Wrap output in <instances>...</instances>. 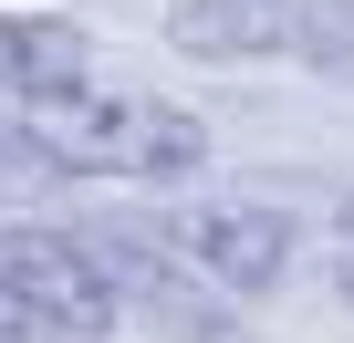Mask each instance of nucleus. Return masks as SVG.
<instances>
[{
    "instance_id": "obj_1",
    "label": "nucleus",
    "mask_w": 354,
    "mask_h": 343,
    "mask_svg": "<svg viewBox=\"0 0 354 343\" xmlns=\"http://www.w3.org/2000/svg\"><path fill=\"white\" fill-rule=\"evenodd\" d=\"M94 250H104V271H115V291L167 333V343H240V322H230V291L177 250V229L167 219H94L84 229Z\"/></svg>"
},
{
    "instance_id": "obj_2",
    "label": "nucleus",
    "mask_w": 354,
    "mask_h": 343,
    "mask_svg": "<svg viewBox=\"0 0 354 343\" xmlns=\"http://www.w3.org/2000/svg\"><path fill=\"white\" fill-rule=\"evenodd\" d=\"M0 281H11L63 343H94V333H115V312H125L104 250H94L84 229H53V219H0Z\"/></svg>"
},
{
    "instance_id": "obj_3",
    "label": "nucleus",
    "mask_w": 354,
    "mask_h": 343,
    "mask_svg": "<svg viewBox=\"0 0 354 343\" xmlns=\"http://www.w3.org/2000/svg\"><path fill=\"white\" fill-rule=\"evenodd\" d=\"M167 229H177V250H188L230 302H250V291H271L292 271V219L271 198H198V208H177Z\"/></svg>"
},
{
    "instance_id": "obj_4",
    "label": "nucleus",
    "mask_w": 354,
    "mask_h": 343,
    "mask_svg": "<svg viewBox=\"0 0 354 343\" xmlns=\"http://www.w3.org/2000/svg\"><path fill=\"white\" fill-rule=\"evenodd\" d=\"M84 73H104L94 63V42H84V21H11L0 11V125H32V104H53L63 84H84Z\"/></svg>"
},
{
    "instance_id": "obj_5",
    "label": "nucleus",
    "mask_w": 354,
    "mask_h": 343,
    "mask_svg": "<svg viewBox=\"0 0 354 343\" xmlns=\"http://www.w3.org/2000/svg\"><path fill=\"white\" fill-rule=\"evenodd\" d=\"M167 42L177 52H209V63L281 52L292 42V0H177V11H167Z\"/></svg>"
},
{
    "instance_id": "obj_6",
    "label": "nucleus",
    "mask_w": 354,
    "mask_h": 343,
    "mask_svg": "<svg viewBox=\"0 0 354 343\" xmlns=\"http://www.w3.org/2000/svg\"><path fill=\"white\" fill-rule=\"evenodd\" d=\"M0 343H63V333H53V322H42V312L11 291V281H0Z\"/></svg>"
},
{
    "instance_id": "obj_7",
    "label": "nucleus",
    "mask_w": 354,
    "mask_h": 343,
    "mask_svg": "<svg viewBox=\"0 0 354 343\" xmlns=\"http://www.w3.org/2000/svg\"><path fill=\"white\" fill-rule=\"evenodd\" d=\"M333 281H344V302H354V229H344V260H333Z\"/></svg>"
},
{
    "instance_id": "obj_8",
    "label": "nucleus",
    "mask_w": 354,
    "mask_h": 343,
    "mask_svg": "<svg viewBox=\"0 0 354 343\" xmlns=\"http://www.w3.org/2000/svg\"><path fill=\"white\" fill-rule=\"evenodd\" d=\"M344 229H354V198H344Z\"/></svg>"
}]
</instances>
